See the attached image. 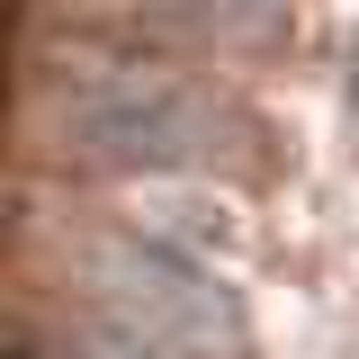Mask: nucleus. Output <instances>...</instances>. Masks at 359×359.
<instances>
[{"label":"nucleus","instance_id":"1","mask_svg":"<svg viewBox=\"0 0 359 359\" xmlns=\"http://www.w3.org/2000/svg\"><path fill=\"white\" fill-rule=\"evenodd\" d=\"M63 144L99 171H189L216 144V117L189 81L153 63H99L63 99Z\"/></svg>","mask_w":359,"mask_h":359},{"label":"nucleus","instance_id":"2","mask_svg":"<svg viewBox=\"0 0 359 359\" xmlns=\"http://www.w3.org/2000/svg\"><path fill=\"white\" fill-rule=\"evenodd\" d=\"M81 269H90L99 314L153 332L162 351H180V359H224L233 351V297H224L216 278H207V261H189L180 243H162V233L135 224L117 243H90Z\"/></svg>","mask_w":359,"mask_h":359},{"label":"nucleus","instance_id":"3","mask_svg":"<svg viewBox=\"0 0 359 359\" xmlns=\"http://www.w3.org/2000/svg\"><path fill=\"white\" fill-rule=\"evenodd\" d=\"M72 359H180V351H162L153 332H135L117 314H90L81 332H72Z\"/></svg>","mask_w":359,"mask_h":359}]
</instances>
